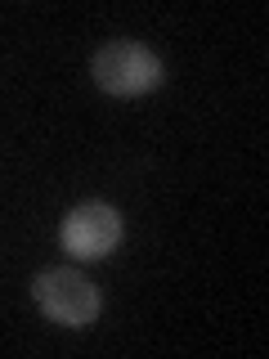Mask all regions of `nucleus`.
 <instances>
[{
  "label": "nucleus",
  "instance_id": "f257e3e1",
  "mask_svg": "<svg viewBox=\"0 0 269 359\" xmlns=\"http://www.w3.org/2000/svg\"><path fill=\"white\" fill-rule=\"evenodd\" d=\"M32 297H36V306L45 310V319L63 323V328H85L99 314V287L72 265L41 269V274L32 278Z\"/></svg>",
  "mask_w": 269,
  "mask_h": 359
},
{
  "label": "nucleus",
  "instance_id": "f03ea898",
  "mask_svg": "<svg viewBox=\"0 0 269 359\" xmlns=\"http://www.w3.org/2000/svg\"><path fill=\"white\" fill-rule=\"evenodd\" d=\"M95 81L121 99L149 95V90L162 86V59L139 41H112L95 54Z\"/></svg>",
  "mask_w": 269,
  "mask_h": 359
},
{
  "label": "nucleus",
  "instance_id": "7ed1b4c3",
  "mask_svg": "<svg viewBox=\"0 0 269 359\" xmlns=\"http://www.w3.org/2000/svg\"><path fill=\"white\" fill-rule=\"evenodd\" d=\"M63 252H72L76 261H99V256L117 252L121 243V216L108 202H81L63 216Z\"/></svg>",
  "mask_w": 269,
  "mask_h": 359
}]
</instances>
